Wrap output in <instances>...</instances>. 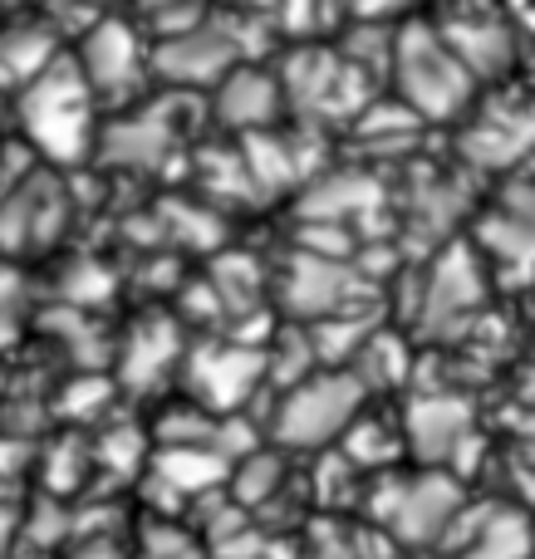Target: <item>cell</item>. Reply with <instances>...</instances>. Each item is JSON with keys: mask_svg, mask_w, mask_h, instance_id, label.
Returning <instances> with one entry per match:
<instances>
[{"mask_svg": "<svg viewBox=\"0 0 535 559\" xmlns=\"http://www.w3.org/2000/svg\"><path fill=\"white\" fill-rule=\"evenodd\" d=\"M393 79H399L403 104L418 118H457L472 104V84H477V74L442 39V29L423 20L393 35Z\"/></svg>", "mask_w": 535, "mask_h": 559, "instance_id": "6da1fadb", "label": "cell"}, {"mask_svg": "<svg viewBox=\"0 0 535 559\" xmlns=\"http://www.w3.org/2000/svg\"><path fill=\"white\" fill-rule=\"evenodd\" d=\"M88 79L79 64H45L25 94V128L49 157L69 163L88 143Z\"/></svg>", "mask_w": 535, "mask_h": 559, "instance_id": "7a4b0ae2", "label": "cell"}, {"mask_svg": "<svg viewBox=\"0 0 535 559\" xmlns=\"http://www.w3.org/2000/svg\"><path fill=\"white\" fill-rule=\"evenodd\" d=\"M364 403V378L359 373H324L300 383L275 413V437L285 447H320L340 437L354 423Z\"/></svg>", "mask_w": 535, "mask_h": 559, "instance_id": "3957f363", "label": "cell"}, {"mask_svg": "<svg viewBox=\"0 0 535 559\" xmlns=\"http://www.w3.org/2000/svg\"><path fill=\"white\" fill-rule=\"evenodd\" d=\"M462 491L452 476H423V481H389L373 496V515L393 521L403 545H428L457 521Z\"/></svg>", "mask_w": 535, "mask_h": 559, "instance_id": "277c9868", "label": "cell"}, {"mask_svg": "<svg viewBox=\"0 0 535 559\" xmlns=\"http://www.w3.org/2000/svg\"><path fill=\"white\" fill-rule=\"evenodd\" d=\"M236 59H241V45H236L231 25L202 20V25L182 29V35L157 39L147 64L167 84H216V79H226V69H236Z\"/></svg>", "mask_w": 535, "mask_h": 559, "instance_id": "5b68a950", "label": "cell"}, {"mask_svg": "<svg viewBox=\"0 0 535 559\" xmlns=\"http://www.w3.org/2000/svg\"><path fill=\"white\" fill-rule=\"evenodd\" d=\"M438 29L477 79L507 74L511 59H516V29H511V20L501 15V10H491L487 0H467V10L448 15Z\"/></svg>", "mask_w": 535, "mask_h": 559, "instance_id": "8992f818", "label": "cell"}, {"mask_svg": "<svg viewBox=\"0 0 535 559\" xmlns=\"http://www.w3.org/2000/svg\"><path fill=\"white\" fill-rule=\"evenodd\" d=\"M261 368L265 358L246 344H212V348H197L192 368H187V383L192 393L202 397L206 407H241L251 397V388L261 383Z\"/></svg>", "mask_w": 535, "mask_h": 559, "instance_id": "52a82bcc", "label": "cell"}, {"mask_svg": "<svg viewBox=\"0 0 535 559\" xmlns=\"http://www.w3.org/2000/svg\"><path fill=\"white\" fill-rule=\"evenodd\" d=\"M359 79V69L340 55H324V49H305L290 59L285 69V94L300 98L310 114H349V88Z\"/></svg>", "mask_w": 535, "mask_h": 559, "instance_id": "ba28073f", "label": "cell"}, {"mask_svg": "<svg viewBox=\"0 0 535 559\" xmlns=\"http://www.w3.org/2000/svg\"><path fill=\"white\" fill-rule=\"evenodd\" d=\"M535 147V104L526 108H491L487 118L462 133V157L477 167H511Z\"/></svg>", "mask_w": 535, "mask_h": 559, "instance_id": "9c48e42d", "label": "cell"}, {"mask_svg": "<svg viewBox=\"0 0 535 559\" xmlns=\"http://www.w3.org/2000/svg\"><path fill=\"white\" fill-rule=\"evenodd\" d=\"M79 69H84L88 88H128L138 74H143V49H138V35L123 25V20H98L84 39V55H79Z\"/></svg>", "mask_w": 535, "mask_h": 559, "instance_id": "30bf717a", "label": "cell"}, {"mask_svg": "<svg viewBox=\"0 0 535 559\" xmlns=\"http://www.w3.org/2000/svg\"><path fill=\"white\" fill-rule=\"evenodd\" d=\"M472 437V407L462 397H448V393H432V397H418L408 407V442L423 462H448L457 456V447Z\"/></svg>", "mask_w": 535, "mask_h": 559, "instance_id": "8fae6325", "label": "cell"}, {"mask_svg": "<svg viewBox=\"0 0 535 559\" xmlns=\"http://www.w3.org/2000/svg\"><path fill=\"white\" fill-rule=\"evenodd\" d=\"M349 289H354V275L334 255H295V271L285 280V305L295 314L324 319V314H340Z\"/></svg>", "mask_w": 535, "mask_h": 559, "instance_id": "7c38bea8", "label": "cell"}, {"mask_svg": "<svg viewBox=\"0 0 535 559\" xmlns=\"http://www.w3.org/2000/svg\"><path fill=\"white\" fill-rule=\"evenodd\" d=\"M477 299H482V271H477V261H472V251H448L428 280L423 324H432V329L457 324L462 314L477 309Z\"/></svg>", "mask_w": 535, "mask_h": 559, "instance_id": "4fadbf2b", "label": "cell"}, {"mask_svg": "<svg viewBox=\"0 0 535 559\" xmlns=\"http://www.w3.org/2000/svg\"><path fill=\"white\" fill-rule=\"evenodd\" d=\"M275 104H281V84L261 69H226L222 94H216V118L226 128H261L271 123Z\"/></svg>", "mask_w": 535, "mask_h": 559, "instance_id": "5bb4252c", "label": "cell"}, {"mask_svg": "<svg viewBox=\"0 0 535 559\" xmlns=\"http://www.w3.org/2000/svg\"><path fill=\"white\" fill-rule=\"evenodd\" d=\"M531 555V525L516 511H491L477 521L462 559H526Z\"/></svg>", "mask_w": 535, "mask_h": 559, "instance_id": "9a60e30c", "label": "cell"}, {"mask_svg": "<svg viewBox=\"0 0 535 559\" xmlns=\"http://www.w3.org/2000/svg\"><path fill=\"white\" fill-rule=\"evenodd\" d=\"M379 206V182L359 173H340V177H324L310 197H305V216L314 222H340L344 212H373Z\"/></svg>", "mask_w": 535, "mask_h": 559, "instance_id": "2e32d148", "label": "cell"}, {"mask_svg": "<svg viewBox=\"0 0 535 559\" xmlns=\"http://www.w3.org/2000/svg\"><path fill=\"white\" fill-rule=\"evenodd\" d=\"M226 462L216 456V447H192V442H173L157 456V476L167 491H202V486L222 481Z\"/></svg>", "mask_w": 535, "mask_h": 559, "instance_id": "e0dca14e", "label": "cell"}, {"mask_svg": "<svg viewBox=\"0 0 535 559\" xmlns=\"http://www.w3.org/2000/svg\"><path fill=\"white\" fill-rule=\"evenodd\" d=\"M177 354V334L167 319H147L138 324V334L128 338V354H123V373L133 388H147L157 373L167 368V358Z\"/></svg>", "mask_w": 535, "mask_h": 559, "instance_id": "ac0fdd59", "label": "cell"}, {"mask_svg": "<svg viewBox=\"0 0 535 559\" xmlns=\"http://www.w3.org/2000/svg\"><path fill=\"white\" fill-rule=\"evenodd\" d=\"M167 153V128L153 118H128L108 133V157L114 163H133V167H153Z\"/></svg>", "mask_w": 535, "mask_h": 559, "instance_id": "d6986e66", "label": "cell"}, {"mask_svg": "<svg viewBox=\"0 0 535 559\" xmlns=\"http://www.w3.org/2000/svg\"><path fill=\"white\" fill-rule=\"evenodd\" d=\"M482 241L491 246V255H501L516 271H535V222H526V216H516V212L491 216L482 226Z\"/></svg>", "mask_w": 535, "mask_h": 559, "instance_id": "ffe728a7", "label": "cell"}, {"mask_svg": "<svg viewBox=\"0 0 535 559\" xmlns=\"http://www.w3.org/2000/svg\"><path fill=\"white\" fill-rule=\"evenodd\" d=\"M399 456V437L389 432L383 423H349V447H344V462H359V466H383Z\"/></svg>", "mask_w": 535, "mask_h": 559, "instance_id": "44dd1931", "label": "cell"}, {"mask_svg": "<svg viewBox=\"0 0 535 559\" xmlns=\"http://www.w3.org/2000/svg\"><path fill=\"white\" fill-rule=\"evenodd\" d=\"M408 358H403V344L389 334H373L369 338V354H364V383H399Z\"/></svg>", "mask_w": 535, "mask_h": 559, "instance_id": "7402d4cb", "label": "cell"}, {"mask_svg": "<svg viewBox=\"0 0 535 559\" xmlns=\"http://www.w3.org/2000/svg\"><path fill=\"white\" fill-rule=\"evenodd\" d=\"M275 486H281V462H275V456H251V462L236 472V496H241L246 506L265 501Z\"/></svg>", "mask_w": 535, "mask_h": 559, "instance_id": "603a6c76", "label": "cell"}, {"mask_svg": "<svg viewBox=\"0 0 535 559\" xmlns=\"http://www.w3.org/2000/svg\"><path fill=\"white\" fill-rule=\"evenodd\" d=\"M364 329H369V319H349V324H344V319H330V314H324V329L314 334V348H320L324 358H340L344 348H359Z\"/></svg>", "mask_w": 535, "mask_h": 559, "instance_id": "cb8c5ba5", "label": "cell"}, {"mask_svg": "<svg viewBox=\"0 0 535 559\" xmlns=\"http://www.w3.org/2000/svg\"><path fill=\"white\" fill-rule=\"evenodd\" d=\"M104 462H108V466H118V472H128V466L138 462V437H133V432L108 437V442H104Z\"/></svg>", "mask_w": 535, "mask_h": 559, "instance_id": "d4e9b609", "label": "cell"}, {"mask_svg": "<svg viewBox=\"0 0 535 559\" xmlns=\"http://www.w3.org/2000/svg\"><path fill=\"white\" fill-rule=\"evenodd\" d=\"M275 5L285 10V20H290V25H305V20H310V10L320 5V0H275Z\"/></svg>", "mask_w": 535, "mask_h": 559, "instance_id": "484cf974", "label": "cell"}, {"mask_svg": "<svg viewBox=\"0 0 535 559\" xmlns=\"http://www.w3.org/2000/svg\"><path fill=\"white\" fill-rule=\"evenodd\" d=\"M79 559H118L114 550H108V545H98V550H84V555H79Z\"/></svg>", "mask_w": 535, "mask_h": 559, "instance_id": "4316f807", "label": "cell"}, {"mask_svg": "<svg viewBox=\"0 0 535 559\" xmlns=\"http://www.w3.org/2000/svg\"><path fill=\"white\" fill-rule=\"evenodd\" d=\"M231 5H241V10H265V5H275V0H231Z\"/></svg>", "mask_w": 535, "mask_h": 559, "instance_id": "83f0119b", "label": "cell"}, {"mask_svg": "<svg viewBox=\"0 0 535 559\" xmlns=\"http://www.w3.org/2000/svg\"><path fill=\"white\" fill-rule=\"evenodd\" d=\"M526 403H535V368L526 373Z\"/></svg>", "mask_w": 535, "mask_h": 559, "instance_id": "f1b7e54d", "label": "cell"}]
</instances>
